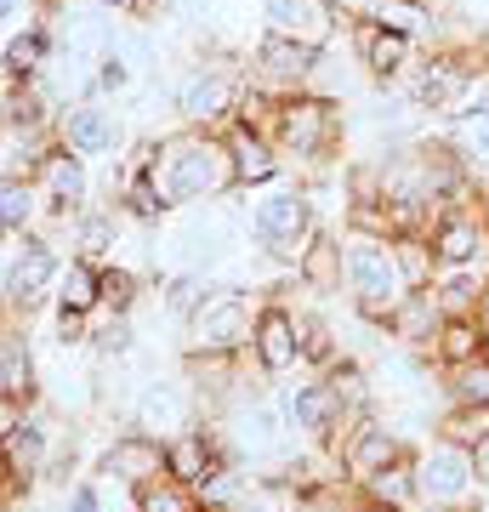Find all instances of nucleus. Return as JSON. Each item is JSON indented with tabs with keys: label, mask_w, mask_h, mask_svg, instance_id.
<instances>
[{
	"label": "nucleus",
	"mask_w": 489,
	"mask_h": 512,
	"mask_svg": "<svg viewBox=\"0 0 489 512\" xmlns=\"http://www.w3.org/2000/svg\"><path fill=\"white\" fill-rule=\"evenodd\" d=\"M131 160L160 183V194L171 200V211H188V205H211V200L239 194L234 154H228V137H222V131L177 126V131H165V137H143V143L131 148Z\"/></svg>",
	"instance_id": "1"
},
{
	"label": "nucleus",
	"mask_w": 489,
	"mask_h": 512,
	"mask_svg": "<svg viewBox=\"0 0 489 512\" xmlns=\"http://www.w3.org/2000/svg\"><path fill=\"white\" fill-rule=\"evenodd\" d=\"M416 296L410 268H404L399 239L381 234H347V308L359 313L370 330H387L393 313Z\"/></svg>",
	"instance_id": "2"
},
{
	"label": "nucleus",
	"mask_w": 489,
	"mask_h": 512,
	"mask_svg": "<svg viewBox=\"0 0 489 512\" xmlns=\"http://www.w3.org/2000/svg\"><path fill=\"white\" fill-rule=\"evenodd\" d=\"M245 228H251L256 251L279 262V268H296V256L308 245L325 222H319V200H313L308 177H296V183H268L251 194V211H245Z\"/></svg>",
	"instance_id": "3"
},
{
	"label": "nucleus",
	"mask_w": 489,
	"mask_h": 512,
	"mask_svg": "<svg viewBox=\"0 0 489 512\" xmlns=\"http://www.w3.org/2000/svg\"><path fill=\"white\" fill-rule=\"evenodd\" d=\"M268 131L296 165L330 171V160H336V148H342V137H347V120H342V103H336V97L308 86V92H285L273 103Z\"/></svg>",
	"instance_id": "4"
},
{
	"label": "nucleus",
	"mask_w": 489,
	"mask_h": 512,
	"mask_svg": "<svg viewBox=\"0 0 489 512\" xmlns=\"http://www.w3.org/2000/svg\"><path fill=\"white\" fill-rule=\"evenodd\" d=\"M63 262L69 256L57 251L52 234H6V256H0V302H6V319H29L35 308H52L57 279H63Z\"/></svg>",
	"instance_id": "5"
},
{
	"label": "nucleus",
	"mask_w": 489,
	"mask_h": 512,
	"mask_svg": "<svg viewBox=\"0 0 489 512\" xmlns=\"http://www.w3.org/2000/svg\"><path fill=\"white\" fill-rule=\"evenodd\" d=\"M256 302L245 285H217L200 308L182 319V353H200V359H234L251 353V330H256Z\"/></svg>",
	"instance_id": "6"
},
{
	"label": "nucleus",
	"mask_w": 489,
	"mask_h": 512,
	"mask_svg": "<svg viewBox=\"0 0 489 512\" xmlns=\"http://www.w3.org/2000/svg\"><path fill=\"white\" fill-rule=\"evenodd\" d=\"M478 46H433L410 63V74L399 80L404 103L416 114H433V120H450L461 103H467L472 80H478Z\"/></svg>",
	"instance_id": "7"
},
{
	"label": "nucleus",
	"mask_w": 489,
	"mask_h": 512,
	"mask_svg": "<svg viewBox=\"0 0 489 512\" xmlns=\"http://www.w3.org/2000/svg\"><path fill=\"white\" fill-rule=\"evenodd\" d=\"M245 86H251V69H228V63H194V69H182V74H177V86H171V109H177V126L228 131V126L239 120Z\"/></svg>",
	"instance_id": "8"
},
{
	"label": "nucleus",
	"mask_w": 489,
	"mask_h": 512,
	"mask_svg": "<svg viewBox=\"0 0 489 512\" xmlns=\"http://www.w3.org/2000/svg\"><path fill=\"white\" fill-rule=\"evenodd\" d=\"M416 484H421V507H444V512H472V501H484V473H478V450L433 433L427 444H416Z\"/></svg>",
	"instance_id": "9"
},
{
	"label": "nucleus",
	"mask_w": 489,
	"mask_h": 512,
	"mask_svg": "<svg viewBox=\"0 0 489 512\" xmlns=\"http://www.w3.org/2000/svg\"><path fill=\"white\" fill-rule=\"evenodd\" d=\"M325 63H330V46H313V40H296V35H273V29H262L245 69H251L256 86H268L273 97H285V92H308V86H319Z\"/></svg>",
	"instance_id": "10"
},
{
	"label": "nucleus",
	"mask_w": 489,
	"mask_h": 512,
	"mask_svg": "<svg viewBox=\"0 0 489 512\" xmlns=\"http://www.w3.org/2000/svg\"><path fill=\"white\" fill-rule=\"evenodd\" d=\"M279 404H285V416H290V433L308 444H336L347 433V421H359V410L342 399V387L330 382L325 370L296 387H279Z\"/></svg>",
	"instance_id": "11"
},
{
	"label": "nucleus",
	"mask_w": 489,
	"mask_h": 512,
	"mask_svg": "<svg viewBox=\"0 0 489 512\" xmlns=\"http://www.w3.org/2000/svg\"><path fill=\"white\" fill-rule=\"evenodd\" d=\"M40 200H46V222L52 228H69L80 211H91V160L86 154H74V148H63V143H52L46 148V160H40Z\"/></svg>",
	"instance_id": "12"
},
{
	"label": "nucleus",
	"mask_w": 489,
	"mask_h": 512,
	"mask_svg": "<svg viewBox=\"0 0 489 512\" xmlns=\"http://www.w3.org/2000/svg\"><path fill=\"white\" fill-rule=\"evenodd\" d=\"M126 137H131L126 120L103 97H74L57 114V143L74 148V154H86V160H120L126 154Z\"/></svg>",
	"instance_id": "13"
},
{
	"label": "nucleus",
	"mask_w": 489,
	"mask_h": 512,
	"mask_svg": "<svg viewBox=\"0 0 489 512\" xmlns=\"http://www.w3.org/2000/svg\"><path fill=\"white\" fill-rule=\"evenodd\" d=\"M302 325H308V313L285 308L279 296H262L256 330H251V365L262 370V376H290V370H302Z\"/></svg>",
	"instance_id": "14"
},
{
	"label": "nucleus",
	"mask_w": 489,
	"mask_h": 512,
	"mask_svg": "<svg viewBox=\"0 0 489 512\" xmlns=\"http://www.w3.org/2000/svg\"><path fill=\"white\" fill-rule=\"evenodd\" d=\"M131 421L160 433V439H177L200 421V387L188 376H148L137 387V399H131Z\"/></svg>",
	"instance_id": "15"
},
{
	"label": "nucleus",
	"mask_w": 489,
	"mask_h": 512,
	"mask_svg": "<svg viewBox=\"0 0 489 512\" xmlns=\"http://www.w3.org/2000/svg\"><path fill=\"white\" fill-rule=\"evenodd\" d=\"M97 473L120 478L126 490H143V484H154V478H171V439H160V433H148V427L131 421L126 433H114V439L103 444Z\"/></svg>",
	"instance_id": "16"
},
{
	"label": "nucleus",
	"mask_w": 489,
	"mask_h": 512,
	"mask_svg": "<svg viewBox=\"0 0 489 512\" xmlns=\"http://www.w3.org/2000/svg\"><path fill=\"white\" fill-rule=\"evenodd\" d=\"M330 450L342 456V467H347V478H353V484L376 478L381 467H393L399 456H410L404 433L387 416H376V410H370V416H359V421H347V433L330 444Z\"/></svg>",
	"instance_id": "17"
},
{
	"label": "nucleus",
	"mask_w": 489,
	"mask_h": 512,
	"mask_svg": "<svg viewBox=\"0 0 489 512\" xmlns=\"http://www.w3.org/2000/svg\"><path fill=\"white\" fill-rule=\"evenodd\" d=\"M262 12V29L273 35H296V40H313V46H330V40L353 29L359 12H347L342 0H256Z\"/></svg>",
	"instance_id": "18"
},
{
	"label": "nucleus",
	"mask_w": 489,
	"mask_h": 512,
	"mask_svg": "<svg viewBox=\"0 0 489 512\" xmlns=\"http://www.w3.org/2000/svg\"><path fill=\"white\" fill-rule=\"evenodd\" d=\"M222 137H228V154H234V183H239V194H256V188H268V183H285L290 154L273 143V131H268V126L234 120V126L222 131Z\"/></svg>",
	"instance_id": "19"
},
{
	"label": "nucleus",
	"mask_w": 489,
	"mask_h": 512,
	"mask_svg": "<svg viewBox=\"0 0 489 512\" xmlns=\"http://www.w3.org/2000/svg\"><path fill=\"white\" fill-rule=\"evenodd\" d=\"M438 251V268H478L489 256V217L484 205H444L438 222L427 228Z\"/></svg>",
	"instance_id": "20"
},
{
	"label": "nucleus",
	"mask_w": 489,
	"mask_h": 512,
	"mask_svg": "<svg viewBox=\"0 0 489 512\" xmlns=\"http://www.w3.org/2000/svg\"><path fill=\"white\" fill-rule=\"evenodd\" d=\"M416 46L421 40L393 35V29H381L370 18H353V57L364 63V74L376 86H399L404 74H410V63H416Z\"/></svg>",
	"instance_id": "21"
},
{
	"label": "nucleus",
	"mask_w": 489,
	"mask_h": 512,
	"mask_svg": "<svg viewBox=\"0 0 489 512\" xmlns=\"http://www.w3.org/2000/svg\"><path fill=\"white\" fill-rule=\"evenodd\" d=\"M290 279H296L302 291H313V296H336V291L347 296V239L330 234V228H319V234L302 245Z\"/></svg>",
	"instance_id": "22"
},
{
	"label": "nucleus",
	"mask_w": 489,
	"mask_h": 512,
	"mask_svg": "<svg viewBox=\"0 0 489 512\" xmlns=\"http://www.w3.org/2000/svg\"><path fill=\"white\" fill-rule=\"evenodd\" d=\"M0 399L40 404V365H35V342L23 336L18 319H6V330H0Z\"/></svg>",
	"instance_id": "23"
},
{
	"label": "nucleus",
	"mask_w": 489,
	"mask_h": 512,
	"mask_svg": "<svg viewBox=\"0 0 489 512\" xmlns=\"http://www.w3.org/2000/svg\"><path fill=\"white\" fill-rule=\"evenodd\" d=\"M120 222H126V211H120V205H91V211H80V217L69 222L74 256L114 262V251H120Z\"/></svg>",
	"instance_id": "24"
},
{
	"label": "nucleus",
	"mask_w": 489,
	"mask_h": 512,
	"mask_svg": "<svg viewBox=\"0 0 489 512\" xmlns=\"http://www.w3.org/2000/svg\"><path fill=\"white\" fill-rule=\"evenodd\" d=\"M52 308H63V313H91V319H97V313H103V262H91V256H74V251H69Z\"/></svg>",
	"instance_id": "25"
},
{
	"label": "nucleus",
	"mask_w": 489,
	"mask_h": 512,
	"mask_svg": "<svg viewBox=\"0 0 489 512\" xmlns=\"http://www.w3.org/2000/svg\"><path fill=\"white\" fill-rule=\"evenodd\" d=\"M438 325H444V302H438V291L427 285V291H416V296H410V302H404L399 313H393V325H387V336H393L399 348L427 353V348H433V336H438Z\"/></svg>",
	"instance_id": "26"
},
{
	"label": "nucleus",
	"mask_w": 489,
	"mask_h": 512,
	"mask_svg": "<svg viewBox=\"0 0 489 512\" xmlns=\"http://www.w3.org/2000/svg\"><path fill=\"white\" fill-rule=\"evenodd\" d=\"M478 353H484V325H478V313H444V325H438L427 359H433L438 370H455V365H472Z\"/></svg>",
	"instance_id": "27"
},
{
	"label": "nucleus",
	"mask_w": 489,
	"mask_h": 512,
	"mask_svg": "<svg viewBox=\"0 0 489 512\" xmlns=\"http://www.w3.org/2000/svg\"><path fill=\"white\" fill-rule=\"evenodd\" d=\"M359 18L393 29V35H410V40H438V6L433 0H364Z\"/></svg>",
	"instance_id": "28"
},
{
	"label": "nucleus",
	"mask_w": 489,
	"mask_h": 512,
	"mask_svg": "<svg viewBox=\"0 0 489 512\" xmlns=\"http://www.w3.org/2000/svg\"><path fill=\"white\" fill-rule=\"evenodd\" d=\"M40 217H46V200H40L35 177H0V228L6 234H35Z\"/></svg>",
	"instance_id": "29"
},
{
	"label": "nucleus",
	"mask_w": 489,
	"mask_h": 512,
	"mask_svg": "<svg viewBox=\"0 0 489 512\" xmlns=\"http://www.w3.org/2000/svg\"><path fill=\"white\" fill-rule=\"evenodd\" d=\"M359 495H370V501H387V507L399 512H416L421 507V484H416V450L410 456H399L393 467H381L376 478H364Z\"/></svg>",
	"instance_id": "30"
},
{
	"label": "nucleus",
	"mask_w": 489,
	"mask_h": 512,
	"mask_svg": "<svg viewBox=\"0 0 489 512\" xmlns=\"http://www.w3.org/2000/svg\"><path fill=\"white\" fill-rule=\"evenodd\" d=\"M444 143L461 154L467 171H489V109H461L444 120Z\"/></svg>",
	"instance_id": "31"
},
{
	"label": "nucleus",
	"mask_w": 489,
	"mask_h": 512,
	"mask_svg": "<svg viewBox=\"0 0 489 512\" xmlns=\"http://www.w3.org/2000/svg\"><path fill=\"white\" fill-rule=\"evenodd\" d=\"M131 353H137V313H97V325H91V359L97 365H126Z\"/></svg>",
	"instance_id": "32"
},
{
	"label": "nucleus",
	"mask_w": 489,
	"mask_h": 512,
	"mask_svg": "<svg viewBox=\"0 0 489 512\" xmlns=\"http://www.w3.org/2000/svg\"><path fill=\"white\" fill-rule=\"evenodd\" d=\"M131 512H211L200 501L194 484H182V478H154L143 490L131 495Z\"/></svg>",
	"instance_id": "33"
},
{
	"label": "nucleus",
	"mask_w": 489,
	"mask_h": 512,
	"mask_svg": "<svg viewBox=\"0 0 489 512\" xmlns=\"http://www.w3.org/2000/svg\"><path fill=\"white\" fill-rule=\"evenodd\" d=\"M433 433L467 444V450H484V444H489V404H444Z\"/></svg>",
	"instance_id": "34"
},
{
	"label": "nucleus",
	"mask_w": 489,
	"mask_h": 512,
	"mask_svg": "<svg viewBox=\"0 0 489 512\" xmlns=\"http://www.w3.org/2000/svg\"><path fill=\"white\" fill-rule=\"evenodd\" d=\"M438 393H444V404H489V359L438 370Z\"/></svg>",
	"instance_id": "35"
},
{
	"label": "nucleus",
	"mask_w": 489,
	"mask_h": 512,
	"mask_svg": "<svg viewBox=\"0 0 489 512\" xmlns=\"http://www.w3.org/2000/svg\"><path fill=\"white\" fill-rule=\"evenodd\" d=\"M148 296V279L126 262H103V308L109 313H137V302Z\"/></svg>",
	"instance_id": "36"
},
{
	"label": "nucleus",
	"mask_w": 489,
	"mask_h": 512,
	"mask_svg": "<svg viewBox=\"0 0 489 512\" xmlns=\"http://www.w3.org/2000/svg\"><path fill=\"white\" fill-rule=\"evenodd\" d=\"M131 80H137V63H131L120 46H109V52L97 57V74H91V92L97 97H120L131 92Z\"/></svg>",
	"instance_id": "37"
},
{
	"label": "nucleus",
	"mask_w": 489,
	"mask_h": 512,
	"mask_svg": "<svg viewBox=\"0 0 489 512\" xmlns=\"http://www.w3.org/2000/svg\"><path fill=\"white\" fill-rule=\"evenodd\" d=\"M336 359H342V353H336V342H330V325L325 319H308V325H302V365L330 370Z\"/></svg>",
	"instance_id": "38"
},
{
	"label": "nucleus",
	"mask_w": 489,
	"mask_h": 512,
	"mask_svg": "<svg viewBox=\"0 0 489 512\" xmlns=\"http://www.w3.org/2000/svg\"><path fill=\"white\" fill-rule=\"evenodd\" d=\"M97 12H114V18H143V0H91Z\"/></svg>",
	"instance_id": "39"
},
{
	"label": "nucleus",
	"mask_w": 489,
	"mask_h": 512,
	"mask_svg": "<svg viewBox=\"0 0 489 512\" xmlns=\"http://www.w3.org/2000/svg\"><path fill=\"white\" fill-rule=\"evenodd\" d=\"M472 313H478V325L489 330V279H484V291H478V308H472Z\"/></svg>",
	"instance_id": "40"
},
{
	"label": "nucleus",
	"mask_w": 489,
	"mask_h": 512,
	"mask_svg": "<svg viewBox=\"0 0 489 512\" xmlns=\"http://www.w3.org/2000/svg\"><path fill=\"white\" fill-rule=\"evenodd\" d=\"M353 512H399V507H387V501H370V495H359V507Z\"/></svg>",
	"instance_id": "41"
},
{
	"label": "nucleus",
	"mask_w": 489,
	"mask_h": 512,
	"mask_svg": "<svg viewBox=\"0 0 489 512\" xmlns=\"http://www.w3.org/2000/svg\"><path fill=\"white\" fill-rule=\"evenodd\" d=\"M478 473H484V484H489V444L478 450Z\"/></svg>",
	"instance_id": "42"
},
{
	"label": "nucleus",
	"mask_w": 489,
	"mask_h": 512,
	"mask_svg": "<svg viewBox=\"0 0 489 512\" xmlns=\"http://www.w3.org/2000/svg\"><path fill=\"white\" fill-rule=\"evenodd\" d=\"M478 359H489V330H484V353H478Z\"/></svg>",
	"instance_id": "43"
},
{
	"label": "nucleus",
	"mask_w": 489,
	"mask_h": 512,
	"mask_svg": "<svg viewBox=\"0 0 489 512\" xmlns=\"http://www.w3.org/2000/svg\"><path fill=\"white\" fill-rule=\"evenodd\" d=\"M416 512H444V507H416Z\"/></svg>",
	"instance_id": "44"
}]
</instances>
